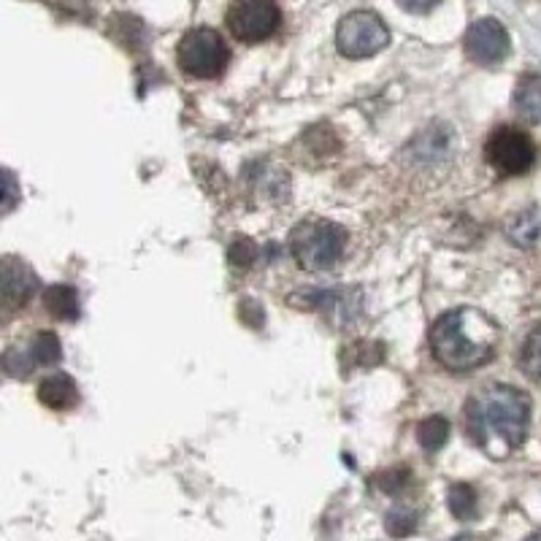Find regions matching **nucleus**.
I'll list each match as a JSON object with an SVG mask.
<instances>
[{
	"mask_svg": "<svg viewBox=\"0 0 541 541\" xmlns=\"http://www.w3.org/2000/svg\"><path fill=\"white\" fill-rule=\"evenodd\" d=\"M176 63L187 76L217 79L230 63V49L225 38L211 28L187 30L176 46Z\"/></svg>",
	"mask_w": 541,
	"mask_h": 541,
	"instance_id": "4",
	"label": "nucleus"
},
{
	"mask_svg": "<svg viewBox=\"0 0 541 541\" xmlns=\"http://www.w3.org/2000/svg\"><path fill=\"white\" fill-rule=\"evenodd\" d=\"M347 230L331 220H306L290 233V252L306 271H328L347 249Z\"/></svg>",
	"mask_w": 541,
	"mask_h": 541,
	"instance_id": "3",
	"label": "nucleus"
},
{
	"mask_svg": "<svg viewBox=\"0 0 541 541\" xmlns=\"http://www.w3.org/2000/svg\"><path fill=\"white\" fill-rule=\"evenodd\" d=\"M506 236H509V241L517 244V247H533L541 236V211L536 209V206L520 211V214L512 217L509 225H506Z\"/></svg>",
	"mask_w": 541,
	"mask_h": 541,
	"instance_id": "13",
	"label": "nucleus"
},
{
	"mask_svg": "<svg viewBox=\"0 0 541 541\" xmlns=\"http://www.w3.org/2000/svg\"><path fill=\"white\" fill-rule=\"evenodd\" d=\"M485 157L498 174L520 176L531 171L533 163H536V144L525 130L501 125L487 138Z\"/></svg>",
	"mask_w": 541,
	"mask_h": 541,
	"instance_id": "6",
	"label": "nucleus"
},
{
	"mask_svg": "<svg viewBox=\"0 0 541 541\" xmlns=\"http://www.w3.org/2000/svg\"><path fill=\"white\" fill-rule=\"evenodd\" d=\"M466 55L471 63L477 65H498L501 60H506L509 49H512V41H509V33L498 22V19H477L466 33Z\"/></svg>",
	"mask_w": 541,
	"mask_h": 541,
	"instance_id": "8",
	"label": "nucleus"
},
{
	"mask_svg": "<svg viewBox=\"0 0 541 541\" xmlns=\"http://www.w3.org/2000/svg\"><path fill=\"white\" fill-rule=\"evenodd\" d=\"M41 303H44V309L55 320L60 322H74L79 320V293H76V287L71 285H49L41 295Z\"/></svg>",
	"mask_w": 541,
	"mask_h": 541,
	"instance_id": "12",
	"label": "nucleus"
},
{
	"mask_svg": "<svg viewBox=\"0 0 541 541\" xmlns=\"http://www.w3.org/2000/svg\"><path fill=\"white\" fill-rule=\"evenodd\" d=\"M30 349L36 355L38 366H55L63 358V344H60V339L52 331L36 333L33 341H30Z\"/></svg>",
	"mask_w": 541,
	"mask_h": 541,
	"instance_id": "17",
	"label": "nucleus"
},
{
	"mask_svg": "<svg viewBox=\"0 0 541 541\" xmlns=\"http://www.w3.org/2000/svg\"><path fill=\"white\" fill-rule=\"evenodd\" d=\"M514 109L531 125H541V74H525L514 87Z\"/></svg>",
	"mask_w": 541,
	"mask_h": 541,
	"instance_id": "11",
	"label": "nucleus"
},
{
	"mask_svg": "<svg viewBox=\"0 0 541 541\" xmlns=\"http://www.w3.org/2000/svg\"><path fill=\"white\" fill-rule=\"evenodd\" d=\"M417 525H420V512L412 509V506H393L385 517V528L390 536L395 539H406V536H412L417 531Z\"/></svg>",
	"mask_w": 541,
	"mask_h": 541,
	"instance_id": "16",
	"label": "nucleus"
},
{
	"mask_svg": "<svg viewBox=\"0 0 541 541\" xmlns=\"http://www.w3.org/2000/svg\"><path fill=\"white\" fill-rule=\"evenodd\" d=\"M447 439H450V420L441 414L425 417L417 425V441L425 452H439L447 444Z\"/></svg>",
	"mask_w": 541,
	"mask_h": 541,
	"instance_id": "14",
	"label": "nucleus"
},
{
	"mask_svg": "<svg viewBox=\"0 0 541 541\" xmlns=\"http://www.w3.org/2000/svg\"><path fill=\"white\" fill-rule=\"evenodd\" d=\"M14 195H17L14 193V176L6 171V206H3V211H6V214H9V211L14 209V203H17L14 201Z\"/></svg>",
	"mask_w": 541,
	"mask_h": 541,
	"instance_id": "24",
	"label": "nucleus"
},
{
	"mask_svg": "<svg viewBox=\"0 0 541 541\" xmlns=\"http://www.w3.org/2000/svg\"><path fill=\"white\" fill-rule=\"evenodd\" d=\"M404 11H412V14H428L439 6L441 0H395Z\"/></svg>",
	"mask_w": 541,
	"mask_h": 541,
	"instance_id": "23",
	"label": "nucleus"
},
{
	"mask_svg": "<svg viewBox=\"0 0 541 541\" xmlns=\"http://www.w3.org/2000/svg\"><path fill=\"white\" fill-rule=\"evenodd\" d=\"M228 28L241 44H260L274 36L282 25L276 0H233L228 9Z\"/></svg>",
	"mask_w": 541,
	"mask_h": 541,
	"instance_id": "7",
	"label": "nucleus"
},
{
	"mask_svg": "<svg viewBox=\"0 0 541 541\" xmlns=\"http://www.w3.org/2000/svg\"><path fill=\"white\" fill-rule=\"evenodd\" d=\"M36 366L38 360L30 347H9L6 355H3V368H6V374L14 376V379H25V376L33 374Z\"/></svg>",
	"mask_w": 541,
	"mask_h": 541,
	"instance_id": "18",
	"label": "nucleus"
},
{
	"mask_svg": "<svg viewBox=\"0 0 541 541\" xmlns=\"http://www.w3.org/2000/svg\"><path fill=\"white\" fill-rule=\"evenodd\" d=\"M38 401L52 412H68L79 404V387L68 374H49L38 385Z\"/></svg>",
	"mask_w": 541,
	"mask_h": 541,
	"instance_id": "10",
	"label": "nucleus"
},
{
	"mask_svg": "<svg viewBox=\"0 0 541 541\" xmlns=\"http://www.w3.org/2000/svg\"><path fill=\"white\" fill-rule=\"evenodd\" d=\"M498 347V328L485 312L460 306L431 325L433 358L455 374L487 366Z\"/></svg>",
	"mask_w": 541,
	"mask_h": 541,
	"instance_id": "2",
	"label": "nucleus"
},
{
	"mask_svg": "<svg viewBox=\"0 0 541 541\" xmlns=\"http://www.w3.org/2000/svg\"><path fill=\"white\" fill-rule=\"evenodd\" d=\"M525 541H541V531L531 533V536H528V539H525Z\"/></svg>",
	"mask_w": 541,
	"mask_h": 541,
	"instance_id": "26",
	"label": "nucleus"
},
{
	"mask_svg": "<svg viewBox=\"0 0 541 541\" xmlns=\"http://www.w3.org/2000/svg\"><path fill=\"white\" fill-rule=\"evenodd\" d=\"M452 541H485L482 536H474V533H460V536H455Z\"/></svg>",
	"mask_w": 541,
	"mask_h": 541,
	"instance_id": "25",
	"label": "nucleus"
},
{
	"mask_svg": "<svg viewBox=\"0 0 541 541\" xmlns=\"http://www.w3.org/2000/svg\"><path fill=\"white\" fill-rule=\"evenodd\" d=\"M520 366L531 379L541 382V325H536L528 339H525L523 349H520Z\"/></svg>",
	"mask_w": 541,
	"mask_h": 541,
	"instance_id": "19",
	"label": "nucleus"
},
{
	"mask_svg": "<svg viewBox=\"0 0 541 541\" xmlns=\"http://www.w3.org/2000/svg\"><path fill=\"white\" fill-rule=\"evenodd\" d=\"M38 293V276L28 263H22L17 257L3 260V306L6 309H22L25 303Z\"/></svg>",
	"mask_w": 541,
	"mask_h": 541,
	"instance_id": "9",
	"label": "nucleus"
},
{
	"mask_svg": "<svg viewBox=\"0 0 541 541\" xmlns=\"http://www.w3.org/2000/svg\"><path fill=\"white\" fill-rule=\"evenodd\" d=\"M447 504H450V512L455 514V520H474L479 514V496L474 487L468 485V482H458V485L450 487V493H447Z\"/></svg>",
	"mask_w": 541,
	"mask_h": 541,
	"instance_id": "15",
	"label": "nucleus"
},
{
	"mask_svg": "<svg viewBox=\"0 0 541 541\" xmlns=\"http://www.w3.org/2000/svg\"><path fill=\"white\" fill-rule=\"evenodd\" d=\"M531 425V398L509 385H493L466 404L468 439L493 458L517 450Z\"/></svg>",
	"mask_w": 541,
	"mask_h": 541,
	"instance_id": "1",
	"label": "nucleus"
},
{
	"mask_svg": "<svg viewBox=\"0 0 541 541\" xmlns=\"http://www.w3.org/2000/svg\"><path fill=\"white\" fill-rule=\"evenodd\" d=\"M374 485L387 493V496H401L404 490H409L412 485V471L406 466H395L390 471H382V474H376Z\"/></svg>",
	"mask_w": 541,
	"mask_h": 541,
	"instance_id": "20",
	"label": "nucleus"
},
{
	"mask_svg": "<svg viewBox=\"0 0 541 541\" xmlns=\"http://www.w3.org/2000/svg\"><path fill=\"white\" fill-rule=\"evenodd\" d=\"M228 260L236 268H249L257 260V247L255 241L249 239H236L228 249Z\"/></svg>",
	"mask_w": 541,
	"mask_h": 541,
	"instance_id": "22",
	"label": "nucleus"
},
{
	"mask_svg": "<svg viewBox=\"0 0 541 541\" xmlns=\"http://www.w3.org/2000/svg\"><path fill=\"white\" fill-rule=\"evenodd\" d=\"M336 44L341 55L349 60H363L390 44V30L374 11H352L339 22Z\"/></svg>",
	"mask_w": 541,
	"mask_h": 541,
	"instance_id": "5",
	"label": "nucleus"
},
{
	"mask_svg": "<svg viewBox=\"0 0 541 541\" xmlns=\"http://www.w3.org/2000/svg\"><path fill=\"white\" fill-rule=\"evenodd\" d=\"M349 355H355V366H376L385 360V344L379 341H358L349 347Z\"/></svg>",
	"mask_w": 541,
	"mask_h": 541,
	"instance_id": "21",
	"label": "nucleus"
}]
</instances>
